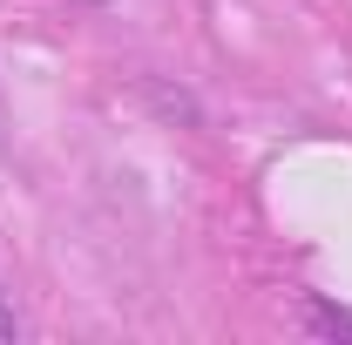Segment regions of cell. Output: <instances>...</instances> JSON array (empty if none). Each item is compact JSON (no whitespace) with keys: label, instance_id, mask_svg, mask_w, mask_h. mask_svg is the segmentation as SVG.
<instances>
[{"label":"cell","instance_id":"obj_1","mask_svg":"<svg viewBox=\"0 0 352 345\" xmlns=\"http://www.w3.org/2000/svg\"><path fill=\"white\" fill-rule=\"evenodd\" d=\"M0 339H14V311H7V298H0Z\"/></svg>","mask_w":352,"mask_h":345}]
</instances>
